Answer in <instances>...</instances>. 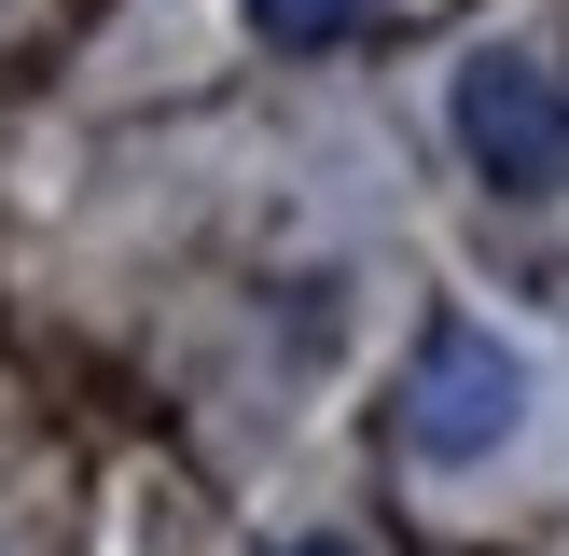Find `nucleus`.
I'll list each match as a JSON object with an SVG mask.
<instances>
[{
    "instance_id": "nucleus-4",
    "label": "nucleus",
    "mask_w": 569,
    "mask_h": 556,
    "mask_svg": "<svg viewBox=\"0 0 569 556\" xmlns=\"http://www.w3.org/2000/svg\"><path fill=\"white\" fill-rule=\"evenodd\" d=\"M278 556H348V543H278Z\"/></svg>"
},
{
    "instance_id": "nucleus-1",
    "label": "nucleus",
    "mask_w": 569,
    "mask_h": 556,
    "mask_svg": "<svg viewBox=\"0 0 569 556\" xmlns=\"http://www.w3.org/2000/svg\"><path fill=\"white\" fill-rule=\"evenodd\" d=\"M445 126H459L487 195H569V70L528 42H472L445 70Z\"/></svg>"
},
{
    "instance_id": "nucleus-3",
    "label": "nucleus",
    "mask_w": 569,
    "mask_h": 556,
    "mask_svg": "<svg viewBox=\"0 0 569 556\" xmlns=\"http://www.w3.org/2000/svg\"><path fill=\"white\" fill-rule=\"evenodd\" d=\"M250 28H264L278 56H320V42H348V28H361V0H250Z\"/></svg>"
},
{
    "instance_id": "nucleus-2",
    "label": "nucleus",
    "mask_w": 569,
    "mask_h": 556,
    "mask_svg": "<svg viewBox=\"0 0 569 556\" xmlns=\"http://www.w3.org/2000/svg\"><path fill=\"white\" fill-rule=\"evenodd\" d=\"M515 417H528V361L500 348L487 320H431V348H417V376H403V445L431 473H472V459L515 445Z\"/></svg>"
}]
</instances>
